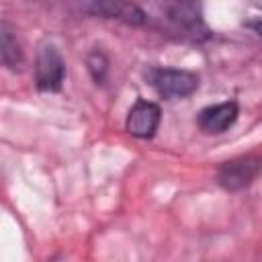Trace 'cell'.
Wrapping results in <instances>:
<instances>
[{"instance_id":"cell-9","label":"cell","mask_w":262,"mask_h":262,"mask_svg":"<svg viewBox=\"0 0 262 262\" xmlns=\"http://www.w3.org/2000/svg\"><path fill=\"white\" fill-rule=\"evenodd\" d=\"M86 66H88V72H90L92 80H94L96 84H102L104 78H106V72H108V59H106V55H104L102 51L94 49V51L88 53Z\"/></svg>"},{"instance_id":"cell-6","label":"cell","mask_w":262,"mask_h":262,"mask_svg":"<svg viewBox=\"0 0 262 262\" xmlns=\"http://www.w3.org/2000/svg\"><path fill=\"white\" fill-rule=\"evenodd\" d=\"M237 117H239L237 102L235 100H225V102H217V104L205 106L196 115V125L207 135H221L229 127L235 125Z\"/></svg>"},{"instance_id":"cell-5","label":"cell","mask_w":262,"mask_h":262,"mask_svg":"<svg viewBox=\"0 0 262 262\" xmlns=\"http://www.w3.org/2000/svg\"><path fill=\"white\" fill-rule=\"evenodd\" d=\"M160 119H162L160 106L151 100L139 98L127 113L125 129L129 135H133L137 139H149L156 135V131L160 127Z\"/></svg>"},{"instance_id":"cell-1","label":"cell","mask_w":262,"mask_h":262,"mask_svg":"<svg viewBox=\"0 0 262 262\" xmlns=\"http://www.w3.org/2000/svg\"><path fill=\"white\" fill-rule=\"evenodd\" d=\"M160 8V27L170 35H176L184 41H205L211 37L207 23L203 20L201 8L188 2H170Z\"/></svg>"},{"instance_id":"cell-7","label":"cell","mask_w":262,"mask_h":262,"mask_svg":"<svg viewBox=\"0 0 262 262\" xmlns=\"http://www.w3.org/2000/svg\"><path fill=\"white\" fill-rule=\"evenodd\" d=\"M82 10H88L92 14H98L102 18H117L127 25H145L149 23V16L143 8L131 2H92L84 4Z\"/></svg>"},{"instance_id":"cell-8","label":"cell","mask_w":262,"mask_h":262,"mask_svg":"<svg viewBox=\"0 0 262 262\" xmlns=\"http://www.w3.org/2000/svg\"><path fill=\"white\" fill-rule=\"evenodd\" d=\"M0 53H2V63L10 70H16L23 63V49L6 20H2L0 25Z\"/></svg>"},{"instance_id":"cell-3","label":"cell","mask_w":262,"mask_h":262,"mask_svg":"<svg viewBox=\"0 0 262 262\" xmlns=\"http://www.w3.org/2000/svg\"><path fill=\"white\" fill-rule=\"evenodd\" d=\"M145 80L162 98L168 100L186 98L199 88V76L180 68H151L145 74Z\"/></svg>"},{"instance_id":"cell-2","label":"cell","mask_w":262,"mask_h":262,"mask_svg":"<svg viewBox=\"0 0 262 262\" xmlns=\"http://www.w3.org/2000/svg\"><path fill=\"white\" fill-rule=\"evenodd\" d=\"M262 174V154H244L217 168V184L227 192L248 188Z\"/></svg>"},{"instance_id":"cell-4","label":"cell","mask_w":262,"mask_h":262,"mask_svg":"<svg viewBox=\"0 0 262 262\" xmlns=\"http://www.w3.org/2000/svg\"><path fill=\"white\" fill-rule=\"evenodd\" d=\"M66 80V61L59 49L45 41L35 55V84L41 92H57Z\"/></svg>"},{"instance_id":"cell-10","label":"cell","mask_w":262,"mask_h":262,"mask_svg":"<svg viewBox=\"0 0 262 262\" xmlns=\"http://www.w3.org/2000/svg\"><path fill=\"white\" fill-rule=\"evenodd\" d=\"M248 27H250V29H254L258 35H262V18H258V20H250V23H248Z\"/></svg>"}]
</instances>
